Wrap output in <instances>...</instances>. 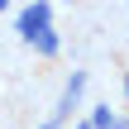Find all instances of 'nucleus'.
<instances>
[{
  "label": "nucleus",
  "instance_id": "nucleus-2",
  "mask_svg": "<svg viewBox=\"0 0 129 129\" xmlns=\"http://www.w3.org/2000/svg\"><path fill=\"white\" fill-rule=\"evenodd\" d=\"M81 91H86V72H72V81L62 86V101H57V115H53V120H72V110H77Z\"/></svg>",
  "mask_w": 129,
  "mask_h": 129
},
{
  "label": "nucleus",
  "instance_id": "nucleus-5",
  "mask_svg": "<svg viewBox=\"0 0 129 129\" xmlns=\"http://www.w3.org/2000/svg\"><path fill=\"white\" fill-rule=\"evenodd\" d=\"M38 129H57V120H48V124H38Z\"/></svg>",
  "mask_w": 129,
  "mask_h": 129
},
{
  "label": "nucleus",
  "instance_id": "nucleus-1",
  "mask_svg": "<svg viewBox=\"0 0 129 129\" xmlns=\"http://www.w3.org/2000/svg\"><path fill=\"white\" fill-rule=\"evenodd\" d=\"M48 24H53V5H48V0H34V5L19 14V38L29 43V38H34L38 29H48Z\"/></svg>",
  "mask_w": 129,
  "mask_h": 129
},
{
  "label": "nucleus",
  "instance_id": "nucleus-3",
  "mask_svg": "<svg viewBox=\"0 0 129 129\" xmlns=\"http://www.w3.org/2000/svg\"><path fill=\"white\" fill-rule=\"evenodd\" d=\"M91 129H129V124L110 110V105H96V110H91Z\"/></svg>",
  "mask_w": 129,
  "mask_h": 129
},
{
  "label": "nucleus",
  "instance_id": "nucleus-7",
  "mask_svg": "<svg viewBox=\"0 0 129 129\" xmlns=\"http://www.w3.org/2000/svg\"><path fill=\"white\" fill-rule=\"evenodd\" d=\"M124 91H129V81H124Z\"/></svg>",
  "mask_w": 129,
  "mask_h": 129
},
{
  "label": "nucleus",
  "instance_id": "nucleus-4",
  "mask_svg": "<svg viewBox=\"0 0 129 129\" xmlns=\"http://www.w3.org/2000/svg\"><path fill=\"white\" fill-rule=\"evenodd\" d=\"M29 48H38L43 57H53V53H57V29H53V24H48V29H38V34L29 38Z\"/></svg>",
  "mask_w": 129,
  "mask_h": 129
},
{
  "label": "nucleus",
  "instance_id": "nucleus-6",
  "mask_svg": "<svg viewBox=\"0 0 129 129\" xmlns=\"http://www.w3.org/2000/svg\"><path fill=\"white\" fill-rule=\"evenodd\" d=\"M77 129H91V120H86V124H77Z\"/></svg>",
  "mask_w": 129,
  "mask_h": 129
}]
</instances>
